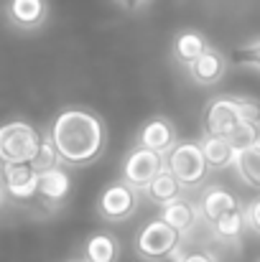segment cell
I'll list each match as a JSON object with an SVG mask.
<instances>
[{
    "label": "cell",
    "instance_id": "6da1fadb",
    "mask_svg": "<svg viewBox=\"0 0 260 262\" xmlns=\"http://www.w3.org/2000/svg\"><path fill=\"white\" fill-rule=\"evenodd\" d=\"M46 138L59 153V163L67 168H85L102 158L107 148L105 120L82 104L62 107L46 130Z\"/></svg>",
    "mask_w": 260,
    "mask_h": 262
},
{
    "label": "cell",
    "instance_id": "f546056e",
    "mask_svg": "<svg viewBox=\"0 0 260 262\" xmlns=\"http://www.w3.org/2000/svg\"><path fill=\"white\" fill-rule=\"evenodd\" d=\"M258 262H260V257H258Z\"/></svg>",
    "mask_w": 260,
    "mask_h": 262
},
{
    "label": "cell",
    "instance_id": "d4e9b609",
    "mask_svg": "<svg viewBox=\"0 0 260 262\" xmlns=\"http://www.w3.org/2000/svg\"><path fill=\"white\" fill-rule=\"evenodd\" d=\"M176 262H219V260H217V255H212L209 250L196 247V250H189V252H178V250H176Z\"/></svg>",
    "mask_w": 260,
    "mask_h": 262
},
{
    "label": "cell",
    "instance_id": "44dd1931",
    "mask_svg": "<svg viewBox=\"0 0 260 262\" xmlns=\"http://www.w3.org/2000/svg\"><path fill=\"white\" fill-rule=\"evenodd\" d=\"M227 140L232 143L235 150H245V148L260 145V127L253 125V122H240V125L227 135Z\"/></svg>",
    "mask_w": 260,
    "mask_h": 262
},
{
    "label": "cell",
    "instance_id": "8992f818",
    "mask_svg": "<svg viewBox=\"0 0 260 262\" xmlns=\"http://www.w3.org/2000/svg\"><path fill=\"white\" fill-rule=\"evenodd\" d=\"M0 188L5 201L31 204L38 193V171L33 163H0Z\"/></svg>",
    "mask_w": 260,
    "mask_h": 262
},
{
    "label": "cell",
    "instance_id": "e0dca14e",
    "mask_svg": "<svg viewBox=\"0 0 260 262\" xmlns=\"http://www.w3.org/2000/svg\"><path fill=\"white\" fill-rule=\"evenodd\" d=\"M141 196H146L153 206L161 209V206H166V204H171V201L184 196V186L178 183V178H176V176L166 168V163H164V168L153 176V181L143 188Z\"/></svg>",
    "mask_w": 260,
    "mask_h": 262
},
{
    "label": "cell",
    "instance_id": "484cf974",
    "mask_svg": "<svg viewBox=\"0 0 260 262\" xmlns=\"http://www.w3.org/2000/svg\"><path fill=\"white\" fill-rule=\"evenodd\" d=\"M245 224L253 234L260 237V199H253L248 206H245Z\"/></svg>",
    "mask_w": 260,
    "mask_h": 262
},
{
    "label": "cell",
    "instance_id": "603a6c76",
    "mask_svg": "<svg viewBox=\"0 0 260 262\" xmlns=\"http://www.w3.org/2000/svg\"><path fill=\"white\" fill-rule=\"evenodd\" d=\"M59 163V153H56V148L51 145V140L44 135V143H41V148H38V153H36V158H33V166H36V171H44V168H51V166H56Z\"/></svg>",
    "mask_w": 260,
    "mask_h": 262
},
{
    "label": "cell",
    "instance_id": "3957f363",
    "mask_svg": "<svg viewBox=\"0 0 260 262\" xmlns=\"http://www.w3.org/2000/svg\"><path fill=\"white\" fill-rule=\"evenodd\" d=\"M164 163L178 178V183L184 186V191L202 188L204 181H207V176H209V166L204 161V153H202L199 140H178L171 150L164 156Z\"/></svg>",
    "mask_w": 260,
    "mask_h": 262
},
{
    "label": "cell",
    "instance_id": "83f0119b",
    "mask_svg": "<svg viewBox=\"0 0 260 262\" xmlns=\"http://www.w3.org/2000/svg\"><path fill=\"white\" fill-rule=\"evenodd\" d=\"M5 206V193H3V188H0V209Z\"/></svg>",
    "mask_w": 260,
    "mask_h": 262
},
{
    "label": "cell",
    "instance_id": "5bb4252c",
    "mask_svg": "<svg viewBox=\"0 0 260 262\" xmlns=\"http://www.w3.org/2000/svg\"><path fill=\"white\" fill-rule=\"evenodd\" d=\"M207 46H209V41H207V36H204L202 31H196V28H184V31H178V33L173 36L171 56L178 67L189 69V67L207 51Z\"/></svg>",
    "mask_w": 260,
    "mask_h": 262
},
{
    "label": "cell",
    "instance_id": "ffe728a7",
    "mask_svg": "<svg viewBox=\"0 0 260 262\" xmlns=\"http://www.w3.org/2000/svg\"><path fill=\"white\" fill-rule=\"evenodd\" d=\"M235 171L240 176V181L250 188L260 191V145L245 148L235 153Z\"/></svg>",
    "mask_w": 260,
    "mask_h": 262
},
{
    "label": "cell",
    "instance_id": "7c38bea8",
    "mask_svg": "<svg viewBox=\"0 0 260 262\" xmlns=\"http://www.w3.org/2000/svg\"><path fill=\"white\" fill-rule=\"evenodd\" d=\"M85 262H120L123 257V242L110 229H94L82 239V255Z\"/></svg>",
    "mask_w": 260,
    "mask_h": 262
},
{
    "label": "cell",
    "instance_id": "8fae6325",
    "mask_svg": "<svg viewBox=\"0 0 260 262\" xmlns=\"http://www.w3.org/2000/svg\"><path fill=\"white\" fill-rule=\"evenodd\" d=\"M5 18L18 31H38L49 20V0H8Z\"/></svg>",
    "mask_w": 260,
    "mask_h": 262
},
{
    "label": "cell",
    "instance_id": "2e32d148",
    "mask_svg": "<svg viewBox=\"0 0 260 262\" xmlns=\"http://www.w3.org/2000/svg\"><path fill=\"white\" fill-rule=\"evenodd\" d=\"M199 206L194 204V201H189V199H176L171 204H166V206H161V214H158V219H164L169 227H173L181 237H186L194 227H196V222H199Z\"/></svg>",
    "mask_w": 260,
    "mask_h": 262
},
{
    "label": "cell",
    "instance_id": "4fadbf2b",
    "mask_svg": "<svg viewBox=\"0 0 260 262\" xmlns=\"http://www.w3.org/2000/svg\"><path fill=\"white\" fill-rule=\"evenodd\" d=\"M191 82L199 84V87H214L217 82H222L225 72H227V56L214 49V46H207V51L186 69Z\"/></svg>",
    "mask_w": 260,
    "mask_h": 262
},
{
    "label": "cell",
    "instance_id": "f1b7e54d",
    "mask_svg": "<svg viewBox=\"0 0 260 262\" xmlns=\"http://www.w3.org/2000/svg\"><path fill=\"white\" fill-rule=\"evenodd\" d=\"M64 262H85L82 257H69V260H64Z\"/></svg>",
    "mask_w": 260,
    "mask_h": 262
},
{
    "label": "cell",
    "instance_id": "d6986e66",
    "mask_svg": "<svg viewBox=\"0 0 260 262\" xmlns=\"http://www.w3.org/2000/svg\"><path fill=\"white\" fill-rule=\"evenodd\" d=\"M212 229H214V234H217L219 239H225V242H235V239H240L243 232L248 229V224H245V206L237 204L235 209L225 211L219 219L212 222Z\"/></svg>",
    "mask_w": 260,
    "mask_h": 262
},
{
    "label": "cell",
    "instance_id": "30bf717a",
    "mask_svg": "<svg viewBox=\"0 0 260 262\" xmlns=\"http://www.w3.org/2000/svg\"><path fill=\"white\" fill-rule=\"evenodd\" d=\"M176 143H178V130H176L173 120L166 115H153V117L143 120V125L135 133V145L156 150L161 156H166Z\"/></svg>",
    "mask_w": 260,
    "mask_h": 262
},
{
    "label": "cell",
    "instance_id": "5b68a950",
    "mask_svg": "<svg viewBox=\"0 0 260 262\" xmlns=\"http://www.w3.org/2000/svg\"><path fill=\"white\" fill-rule=\"evenodd\" d=\"M138 209H141V191H135L133 186H128L123 178L107 183L99 191L97 201H94L97 216L102 222H110V224L133 219L138 214Z\"/></svg>",
    "mask_w": 260,
    "mask_h": 262
},
{
    "label": "cell",
    "instance_id": "9c48e42d",
    "mask_svg": "<svg viewBox=\"0 0 260 262\" xmlns=\"http://www.w3.org/2000/svg\"><path fill=\"white\" fill-rule=\"evenodd\" d=\"M240 122H243V117H240V107H237L235 94H219V97L207 102L204 117H202L204 133L227 138Z\"/></svg>",
    "mask_w": 260,
    "mask_h": 262
},
{
    "label": "cell",
    "instance_id": "ba28073f",
    "mask_svg": "<svg viewBox=\"0 0 260 262\" xmlns=\"http://www.w3.org/2000/svg\"><path fill=\"white\" fill-rule=\"evenodd\" d=\"M72 191H74V181H72V173H69V168L64 163H56L51 168L38 171V193H36V201L46 211H59L72 199Z\"/></svg>",
    "mask_w": 260,
    "mask_h": 262
},
{
    "label": "cell",
    "instance_id": "ac0fdd59",
    "mask_svg": "<svg viewBox=\"0 0 260 262\" xmlns=\"http://www.w3.org/2000/svg\"><path fill=\"white\" fill-rule=\"evenodd\" d=\"M199 145H202V153H204V161H207L209 171H225V168H232V163H235V153H237V150L232 148V143H230L227 138L204 133L202 140H199Z\"/></svg>",
    "mask_w": 260,
    "mask_h": 262
},
{
    "label": "cell",
    "instance_id": "4316f807",
    "mask_svg": "<svg viewBox=\"0 0 260 262\" xmlns=\"http://www.w3.org/2000/svg\"><path fill=\"white\" fill-rule=\"evenodd\" d=\"M120 5H123V8H130V10H133V8L143 5V0H120Z\"/></svg>",
    "mask_w": 260,
    "mask_h": 262
},
{
    "label": "cell",
    "instance_id": "7402d4cb",
    "mask_svg": "<svg viewBox=\"0 0 260 262\" xmlns=\"http://www.w3.org/2000/svg\"><path fill=\"white\" fill-rule=\"evenodd\" d=\"M235 61L240 67H248V69H255L260 72V38L253 43H245L235 51Z\"/></svg>",
    "mask_w": 260,
    "mask_h": 262
},
{
    "label": "cell",
    "instance_id": "52a82bcc",
    "mask_svg": "<svg viewBox=\"0 0 260 262\" xmlns=\"http://www.w3.org/2000/svg\"><path fill=\"white\" fill-rule=\"evenodd\" d=\"M164 168V156L156 153V150H148V148H141V145H133L123 163H120V178L133 186L135 191L143 193V188L153 181V176Z\"/></svg>",
    "mask_w": 260,
    "mask_h": 262
},
{
    "label": "cell",
    "instance_id": "277c9868",
    "mask_svg": "<svg viewBox=\"0 0 260 262\" xmlns=\"http://www.w3.org/2000/svg\"><path fill=\"white\" fill-rule=\"evenodd\" d=\"M181 234L169 227L164 219H151L146 222L138 232H135V239H133V247H135V255L146 262H164L176 255V250H181Z\"/></svg>",
    "mask_w": 260,
    "mask_h": 262
},
{
    "label": "cell",
    "instance_id": "7a4b0ae2",
    "mask_svg": "<svg viewBox=\"0 0 260 262\" xmlns=\"http://www.w3.org/2000/svg\"><path fill=\"white\" fill-rule=\"evenodd\" d=\"M44 135L23 117L0 125V163H33Z\"/></svg>",
    "mask_w": 260,
    "mask_h": 262
},
{
    "label": "cell",
    "instance_id": "cb8c5ba5",
    "mask_svg": "<svg viewBox=\"0 0 260 262\" xmlns=\"http://www.w3.org/2000/svg\"><path fill=\"white\" fill-rule=\"evenodd\" d=\"M235 99H237L243 122H253L260 127V99H255V97H235Z\"/></svg>",
    "mask_w": 260,
    "mask_h": 262
},
{
    "label": "cell",
    "instance_id": "9a60e30c",
    "mask_svg": "<svg viewBox=\"0 0 260 262\" xmlns=\"http://www.w3.org/2000/svg\"><path fill=\"white\" fill-rule=\"evenodd\" d=\"M240 204V199L232 193V191H227L225 186H207L202 193H199V201H196V206H199V214L212 224L214 219H219L225 211H230V209H235Z\"/></svg>",
    "mask_w": 260,
    "mask_h": 262
}]
</instances>
